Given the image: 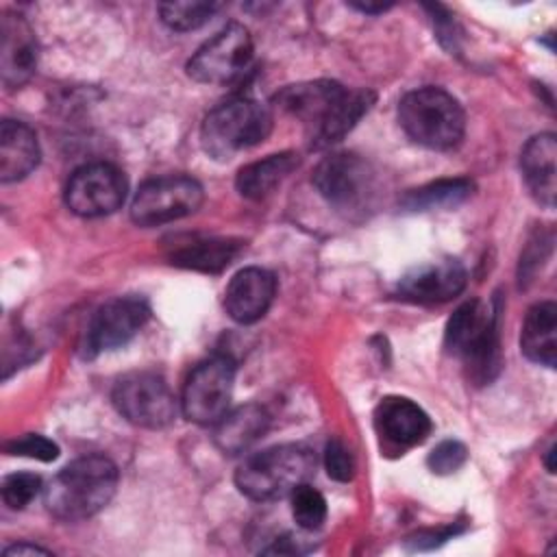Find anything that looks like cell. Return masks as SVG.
<instances>
[{
	"mask_svg": "<svg viewBox=\"0 0 557 557\" xmlns=\"http://www.w3.org/2000/svg\"><path fill=\"white\" fill-rule=\"evenodd\" d=\"M117 487V468L102 455L70 461L46 487L48 511L65 522L96 516L109 505Z\"/></svg>",
	"mask_w": 557,
	"mask_h": 557,
	"instance_id": "1",
	"label": "cell"
},
{
	"mask_svg": "<svg viewBox=\"0 0 557 557\" xmlns=\"http://www.w3.org/2000/svg\"><path fill=\"white\" fill-rule=\"evenodd\" d=\"M444 348L463 361L476 385L490 383L500 370L496 313L479 298L463 302L446 324Z\"/></svg>",
	"mask_w": 557,
	"mask_h": 557,
	"instance_id": "2",
	"label": "cell"
},
{
	"mask_svg": "<svg viewBox=\"0 0 557 557\" xmlns=\"http://www.w3.org/2000/svg\"><path fill=\"white\" fill-rule=\"evenodd\" d=\"M315 455L302 444H281L248 457L235 472L237 490L250 500H276L307 483Z\"/></svg>",
	"mask_w": 557,
	"mask_h": 557,
	"instance_id": "3",
	"label": "cell"
},
{
	"mask_svg": "<svg viewBox=\"0 0 557 557\" xmlns=\"http://www.w3.org/2000/svg\"><path fill=\"white\" fill-rule=\"evenodd\" d=\"M398 122L409 139L431 150L455 148L466 131L461 104L440 87H420L398 104Z\"/></svg>",
	"mask_w": 557,
	"mask_h": 557,
	"instance_id": "4",
	"label": "cell"
},
{
	"mask_svg": "<svg viewBox=\"0 0 557 557\" xmlns=\"http://www.w3.org/2000/svg\"><path fill=\"white\" fill-rule=\"evenodd\" d=\"M272 131V113L252 98H231L211 109L200 128V144L215 161L261 144Z\"/></svg>",
	"mask_w": 557,
	"mask_h": 557,
	"instance_id": "5",
	"label": "cell"
},
{
	"mask_svg": "<svg viewBox=\"0 0 557 557\" xmlns=\"http://www.w3.org/2000/svg\"><path fill=\"white\" fill-rule=\"evenodd\" d=\"M320 196L346 215L366 213L376 196V172L352 152H333L320 161L313 174Z\"/></svg>",
	"mask_w": 557,
	"mask_h": 557,
	"instance_id": "6",
	"label": "cell"
},
{
	"mask_svg": "<svg viewBox=\"0 0 557 557\" xmlns=\"http://www.w3.org/2000/svg\"><path fill=\"white\" fill-rule=\"evenodd\" d=\"M252 61V39L246 26L231 22L205 41L187 63V74L202 85H231Z\"/></svg>",
	"mask_w": 557,
	"mask_h": 557,
	"instance_id": "7",
	"label": "cell"
},
{
	"mask_svg": "<svg viewBox=\"0 0 557 557\" xmlns=\"http://www.w3.org/2000/svg\"><path fill=\"white\" fill-rule=\"evenodd\" d=\"M202 185L183 174L146 181L133 198L131 218L139 226H159L191 215L202 205Z\"/></svg>",
	"mask_w": 557,
	"mask_h": 557,
	"instance_id": "8",
	"label": "cell"
},
{
	"mask_svg": "<svg viewBox=\"0 0 557 557\" xmlns=\"http://www.w3.org/2000/svg\"><path fill=\"white\" fill-rule=\"evenodd\" d=\"M111 398L120 416L135 426L163 429L176 418V398L163 376L154 372L124 374Z\"/></svg>",
	"mask_w": 557,
	"mask_h": 557,
	"instance_id": "9",
	"label": "cell"
},
{
	"mask_svg": "<svg viewBox=\"0 0 557 557\" xmlns=\"http://www.w3.org/2000/svg\"><path fill=\"white\" fill-rule=\"evenodd\" d=\"M235 363L226 355H215L198 363L185 381L181 407L187 420L209 426L226 411L233 396Z\"/></svg>",
	"mask_w": 557,
	"mask_h": 557,
	"instance_id": "10",
	"label": "cell"
},
{
	"mask_svg": "<svg viewBox=\"0 0 557 557\" xmlns=\"http://www.w3.org/2000/svg\"><path fill=\"white\" fill-rule=\"evenodd\" d=\"M148 318L150 307L141 296H117L107 300L87 322L81 355L85 359H94L100 352L124 346L148 322Z\"/></svg>",
	"mask_w": 557,
	"mask_h": 557,
	"instance_id": "11",
	"label": "cell"
},
{
	"mask_svg": "<svg viewBox=\"0 0 557 557\" xmlns=\"http://www.w3.org/2000/svg\"><path fill=\"white\" fill-rule=\"evenodd\" d=\"M126 178L111 163H87L78 168L65 187L70 211L83 218H100L117 211L126 198Z\"/></svg>",
	"mask_w": 557,
	"mask_h": 557,
	"instance_id": "12",
	"label": "cell"
},
{
	"mask_svg": "<svg viewBox=\"0 0 557 557\" xmlns=\"http://www.w3.org/2000/svg\"><path fill=\"white\" fill-rule=\"evenodd\" d=\"M466 283V268L457 259H440L409 270L398 283V294L411 302L433 305L459 296Z\"/></svg>",
	"mask_w": 557,
	"mask_h": 557,
	"instance_id": "13",
	"label": "cell"
},
{
	"mask_svg": "<svg viewBox=\"0 0 557 557\" xmlns=\"http://www.w3.org/2000/svg\"><path fill=\"white\" fill-rule=\"evenodd\" d=\"M344 94H346V87H342L335 81H313V83L285 87L283 91L276 94V102L309 128L311 144H313L320 131L331 120Z\"/></svg>",
	"mask_w": 557,
	"mask_h": 557,
	"instance_id": "14",
	"label": "cell"
},
{
	"mask_svg": "<svg viewBox=\"0 0 557 557\" xmlns=\"http://www.w3.org/2000/svg\"><path fill=\"white\" fill-rule=\"evenodd\" d=\"M374 426L387 446L405 450L426 440L431 418L420 405L405 396H385L374 409Z\"/></svg>",
	"mask_w": 557,
	"mask_h": 557,
	"instance_id": "15",
	"label": "cell"
},
{
	"mask_svg": "<svg viewBox=\"0 0 557 557\" xmlns=\"http://www.w3.org/2000/svg\"><path fill=\"white\" fill-rule=\"evenodd\" d=\"M276 294V278L272 272L250 265L233 274L224 289V309L239 324L261 320Z\"/></svg>",
	"mask_w": 557,
	"mask_h": 557,
	"instance_id": "16",
	"label": "cell"
},
{
	"mask_svg": "<svg viewBox=\"0 0 557 557\" xmlns=\"http://www.w3.org/2000/svg\"><path fill=\"white\" fill-rule=\"evenodd\" d=\"M0 74L7 87L24 85L37 65V41L30 24L20 13L0 20Z\"/></svg>",
	"mask_w": 557,
	"mask_h": 557,
	"instance_id": "17",
	"label": "cell"
},
{
	"mask_svg": "<svg viewBox=\"0 0 557 557\" xmlns=\"http://www.w3.org/2000/svg\"><path fill=\"white\" fill-rule=\"evenodd\" d=\"M555 157H557V141L553 133H542L531 137L520 154V170L531 196L548 209L555 205V191H557Z\"/></svg>",
	"mask_w": 557,
	"mask_h": 557,
	"instance_id": "18",
	"label": "cell"
},
{
	"mask_svg": "<svg viewBox=\"0 0 557 557\" xmlns=\"http://www.w3.org/2000/svg\"><path fill=\"white\" fill-rule=\"evenodd\" d=\"M39 163V144L35 131L20 120L0 124V181L13 183L28 176Z\"/></svg>",
	"mask_w": 557,
	"mask_h": 557,
	"instance_id": "19",
	"label": "cell"
},
{
	"mask_svg": "<svg viewBox=\"0 0 557 557\" xmlns=\"http://www.w3.org/2000/svg\"><path fill=\"white\" fill-rule=\"evenodd\" d=\"M270 426L268 411L257 405L248 403L233 411H226L213 431V442L224 455H239L248 450Z\"/></svg>",
	"mask_w": 557,
	"mask_h": 557,
	"instance_id": "20",
	"label": "cell"
},
{
	"mask_svg": "<svg viewBox=\"0 0 557 557\" xmlns=\"http://www.w3.org/2000/svg\"><path fill=\"white\" fill-rule=\"evenodd\" d=\"M242 242L231 237H191L176 242L168 252L172 265L198 270V272H222L239 255Z\"/></svg>",
	"mask_w": 557,
	"mask_h": 557,
	"instance_id": "21",
	"label": "cell"
},
{
	"mask_svg": "<svg viewBox=\"0 0 557 557\" xmlns=\"http://www.w3.org/2000/svg\"><path fill=\"white\" fill-rule=\"evenodd\" d=\"M557 307L553 300L535 302L522 322L520 331V350L533 363L553 368L557 357Z\"/></svg>",
	"mask_w": 557,
	"mask_h": 557,
	"instance_id": "22",
	"label": "cell"
},
{
	"mask_svg": "<svg viewBox=\"0 0 557 557\" xmlns=\"http://www.w3.org/2000/svg\"><path fill=\"white\" fill-rule=\"evenodd\" d=\"M298 168V157L294 152H278L265 159L252 161L237 172L235 187L248 200H261L270 196L294 170Z\"/></svg>",
	"mask_w": 557,
	"mask_h": 557,
	"instance_id": "23",
	"label": "cell"
},
{
	"mask_svg": "<svg viewBox=\"0 0 557 557\" xmlns=\"http://www.w3.org/2000/svg\"><path fill=\"white\" fill-rule=\"evenodd\" d=\"M472 189L474 185L470 178H440L407 191L403 198V207H407L409 211L453 209L461 205L472 194Z\"/></svg>",
	"mask_w": 557,
	"mask_h": 557,
	"instance_id": "24",
	"label": "cell"
},
{
	"mask_svg": "<svg viewBox=\"0 0 557 557\" xmlns=\"http://www.w3.org/2000/svg\"><path fill=\"white\" fill-rule=\"evenodd\" d=\"M220 11L218 2H163L159 4V15L165 26L172 30H194L207 24Z\"/></svg>",
	"mask_w": 557,
	"mask_h": 557,
	"instance_id": "25",
	"label": "cell"
},
{
	"mask_svg": "<svg viewBox=\"0 0 557 557\" xmlns=\"http://www.w3.org/2000/svg\"><path fill=\"white\" fill-rule=\"evenodd\" d=\"M292 516L294 522L305 531H315L326 520V500L309 483H300L292 494Z\"/></svg>",
	"mask_w": 557,
	"mask_h": 557,
	"instance_id": "26",
	"label": "cell"
},
{
	"mask_svg": "<svg viewBox=\"0 0 557 557\" xmlns=\"http://www.w3.org/2000/svg\"><path fill=\"white\" fill-rule=\"evenodd\" d=\"M41 479L33 472H13L2 479V500L11 509H24L39 492Z\"/></svg>",
	"mask_w": 557,
	"mask_h": 557,
	"instance_id": "27",
	"label": "cell"
},
{
	"mask_svg": "<svg viewBox=\"0 0 557 557\" xmlns=\"http://www.w3.org/2000/svg\"><path fill=\"white\" fill-rule=\"evenodd\" d=\"M468 459V450L457 440H444L440 442L426 457V466L435 474H453L457 472Z\"/></svg>",
	"mask_w": 557,
	"mask_h": 557,
	"instance_id": "28",
	"label": "cell"
},
{
	"mask_svg": "<svg viewBox=\"0 0 557 557\" xmlns=\"http://www.w3.org/2000/svg\"><path fill=\"white\" fill-rule=\"evenodd\" d=\"M4 448L9 455L30 457V459H39V461H52L59 457V446L52 440H48L44 435H35V433L15 437Z\"/></svg>",
	"mask_w": 557,
	"mask_h": 557,
	"instance_id": "29",
	"label": "cell"
},
{
	"mask_svg": "<svg viewBox=\"0 0 557 557\" xmlns=\"http://www.w3.org/2000/svg\"><path fill=\"white\" fill-rule=\"evenodd\" d=\"M324 466L331 479L335 481H350L355 474V461L350 450L337 440H329L326 448H324Z\"/></svg>",
	"mask_w": 557,
	"mask_h": 557,
	"instance_id": "30",
	"label": "cell"
},
{
	"mask_svg": "<svg viewBox=\"0 0 557 557\" xmlns=\"http://www.w3.org/2000/svg\"><path fill=\"white\" fill-rule=\"evenodd\" d=\"M4 555L11 557V555H48L46 548L37 546V544H26V542H20V544H13L9 548H4Z\"/></svg>",
	"mask_w": 557,
	"mask_h": 557,
	"instance_id": "31",
	"label": "cell"
},
{
	"mask_svg": "<svg viewBox=\"0 0 557 557\" xmlns=\"http://www.w3.org/2000/svg\"><path fill=\"white\" fill-rule=\"evenodd\" d=\"M355 9H359V11H363V13H383L385 9H389L392 4H352Z\"/></svg>",
	"mask_w": 557,
	"mask_h": 557,
	"instance_id": "32",
	"label": "cell"
}]
</instances>
